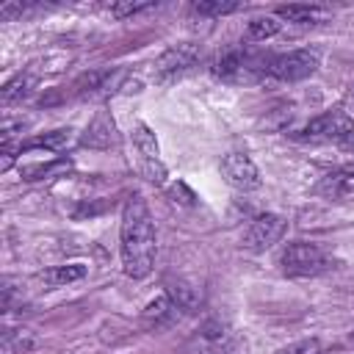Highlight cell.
Returning <instances> with one entry per match:
<instances>
[{
	"label": "cell",
	"mask_w": 354,
	"mask_h": 354,
	"mask_svg": "<svg viewBox=\"0 0 354 354\" xmlns=\"http://www.w3.org/2000/svg\"><path fill=\"white\" fill-rule=\"evenodd\" d=\"M285 235V218L277 213H260L249 221L243 232V249L249 252H266Z\"/></svg>",
	"instance_id": "obj_9"
},
{
	"label": "cell",
	"mask_w": 354,
	"mask_h": 354,
	"mask_svg": "<svg viewBox=\"0 0 354 354\" xmlns=\"http://www.w3.org/2000/svg\"><path fill=\"white\" fill-rule=\"evenodd\" d=\"M86 277V266L83 263H69V266H53V268H44L39 274V279L47 285V288H61V285H69V282H77Z\"/></svg>",
	"instance_id": "obj_14"
},
{
	"label": "cell",
	"mask_w": 354,
	"mask_h": 354,
	"mask_svg": "<svg viewBox=\"0 0 354 354\" xmlns=\"http://www.w3.org/2000/svg\"><path fill=\"white\" fill-rule=\"evenodd\" d=\"M30 91H33V77H30L28 72H19V75H14V77L3 86V91H0V102H3V105L22 102Z\"/></svg>",
	"instance_id": "obj_16"
},
{
	"label": "cell",
	"mask_w": 354,
	"mask_h": 354,
	"mask_svg": "<svg viewBox=\"0 0 354 354\" xmlns=\"http://www.w3.org/2000/svg\"><path fill=\"white\" fill-rule=\"evenodd\" d=\"M147 8H152V3H113V6H108V14L122 19V17H133L138 11H147Z\"/></svg>",
	"instance_id": "obj_22"
},
{
	"label": "cell",
	"mask_w": 354,
	"mask_h": 354,
	"mask_svg": "<svg viewBox=\"0 0 354 354\" xmlns=\"http://www.w3.org/2000/svg\"><path fill=\"white\" fill-rule=\"evenodd\" d=\"M210 72H213V77L227 80V83L260 80V77H266V58L252 55L243 47H227L210 61Z\"/></svg>",
	"instance_id": "obj_2"
},
{
	"label": "cell",
	"mask_w": 354,
	"mask_h": 354,
	"mask_svg": "<svg viewBox=\"0 0 354 354\" xmlns=\"http://www.w3.org/2000/svg\"><path fill=\"white\" fill-rule=\"evenodd\" d=\"M277 354H321V343L315 337H310V340H299L293 346H285Z\"/></svg>",
	"instance_id": "obj_23"
},
{
	"label": "cell",
	"mask_w": 354,
	"mask_h": 354,
	"mask_svg": "<svg viewBox=\"0 0 354 354\" xmlns=\"http://www.w3.org/2000/svg\"><path fill=\"white\" fill-rule=\"evenodd\" d=\"M318 66H321V53L313 50V47H301V50H293V53L266 58V77L296 83V80L310 77Z\"/></svg>",
	"instance_id": "obj_5"
},
{
	"label": "cell",
	"mask_w": 354,
	"mask_h": 354,
	"mask_svg": "<svg viewBox=\"0 0 354 354\" xmlns=\"http://www.w3.org/2000/svg\"><path fill=\"white\" fill-rule=\"evenodd\" d=\"M116 141H119L116 122H113L111 111L100 108L94 113V119L86 124V130L80 136V147H88V149H111Z\"/></svg>",
	"instance_id": "obj_11"
},
{
	"label": "cell",
	"mask_w": 354,
	"mask_h": 354,
	"mask_svg": "<svg viewBox=\"0 0 354 354\" xmlns=\"http://www.w3.org/2000/svg\"><path fill=\"white\" fill-rule=\"evenodd\" d=\"M321 17H324V8H318V6H282V8H277V19L296 22V25H313Z\"/></svg>",
	"instance_id": "obj_17"
},
{
	"label": "cell",
	"mask_w": 354,
	"mask_h": 354,
	"mask_svg": "<svg viewBox=\"0 0 354 354\" xmlns=\"http://www.w3.org/2000/svg\"><path fill=\"white\" fill-rule=\"evenodd\" d=\"M196 61H199V47L191 44V41H183V44L169 47V50L152 64V75H155V80L169 83V80L180 77V75H185Z\"/></svg>",
	"instance_id": "obj_8"
},
{
	"label": "cell",
	"mask_w": 354,
	"mask_h": 354,
	"mask_svg": "<svg viewBox=\"0 0 354 354\" xmlns=\"http://www.w3.org/2000/svg\"><path fill=\"white\" fill-rule=\"evenodd\" d=\"M238 8H241V3H235V0H202V3L191 6V11L199 17H224V14H232Z\"/></svg>",
	"instance_id": "obj_19"
},
{
	"label": "cell",
	"mask_w": 354,
	"mask_h": 354,
	"mask_svg": "<svg viewBox=\"0 0 354 354\" xmlns=\"http://www.w3.org/2000/svg\"><path fill=\"white\" fill-rule=\"evenodd\" d=\"M348 97H351V102H354V86H351V91H348Z\"/></svg>",
	"instance_id": "obj_25"
},
{
	"label": "cell",
	"mask_w": 354,
	"mask_h": 354,
	"mask_svg": "<svg viewBox=\"0 0 354 354\" xmlns=\"http://www.w3.org/2000/svg\"><path fill=\"white\" fill-rule=\"evenodd\" d=\"M169 196H171L174 202H180V205H188V207H191V205H196V194H194L185 183H174V185H171V191H169Z\"/></svg>",
	"instance_id": "obj_24"
},
{
	"label": "cell",
	"mask_w": 354,
	"mask_h": 354,
	"mask_svg": "<svg viewBox=\"0 0 354 354\" xmlns=\"http://www.w3.org/2000/svg\"><path fill=\"white\" fill-rule=\"evenodd\" d=\"M279 268L288 277H318L329 268V257L318 243L310 241H293L279 254Z\"/></svg>",
	"instance_id": "obj_3"
},
{
	"label": "cell",
	"mask_w": 354,
	"mask_h": 354,
	"mask_svg": "<svg viewBox=\"0 0 354 354\" xmlns=\"http://www.w3.org/2000/svg\"><path fill=\"white\" fill-rule=\"evenodd\" d=\"M218 171L238 191H254V188H260V169L243 152H227L221 158V163H218Z\"/></svg>",
	"instance_id": "obj_10"
},
{
	"label": "cell",
	"mask_w": 354,
	"mask_h": 354,
	"mask_svg": "<svg viewBox=\"0 0 354 354\" xmlns=\"http://www.w3.org/2000/svg\"><path fill=\"white\" fill-rule=\"evenodd\" d=\"M166 293H169V299H171L180 310H185V313H191V310H196V307L202 304V293H199V288H194L191 282H183V279H171V282H166Z\"/></svg>",
	"instance_id": "obj_15"
},
{
	"label": "cell",
	"mask_w": 354,
	"mask_h": 354,
	"mask_svg": "<svg viewBox=\"0 0 354 354\" xmlns=\"http://www.w3.org/2000/svg\"><path fill=\"white\" fill-rule=\"evenodd\" d=\"M180 315V307L169 299V293H160V296H155L147 307H144V326H149V329H160V326H169L174 318Z\"/></svg>",
	"instance_id": "obj_13"
},
{
	"label": "cell",
	"mask_w": 354,
	"mask_h": 354,
	"mask_svg": "<svg viewBox=\"0 0 354 354\" xmlns=\"http://www.w3.org/2000/svg\"><path fill=\"white\" fill-rule=\"evenodd\" d=\"M66 141H69V130H53V133H44V136L30 138L28 144H22V149H33V147H44V149H61Z\"/></svg>",
	"instance_id": "obj_21"
},
{
	"label": "cell",
	"mask_w": 354,
	"mask_h": 354,
	"mask_svg": "<svg viewBox=\"0 0 354 354\" xmlns=\"http://www.w3.org/2000/svg\"><path fill=\"white\" fill-rule=\"evenodd\" d=\"M279 30H282V22L277 17H254L249 22V28H246L249 39H254V41H266V39L277 36Z\"/></svg>",
	"instance_id": "obj_18"
},
{
	"label": "cell",
	"mask_w": 354,
	"mask_h": 354,
	"mask_svg": "<svg viewBox=\"0 0 354 354\" xmlns=\"http://www.w3.org/2000/svg\"><path fill=\"white\" fill-rule=\"evenodd\" d=\"M354 136V122L346 111L335 108V111H326L315 119H310L304 127H301V136L304 141H335V144H346L348 138Z\"/></svg>",
	"instance_id": "obj_6"
},
{
	"label": "cell",
	"mask_w": 354,
	"mask_h": 354,
	"mask_svg": "<svg viewBox=\"0 0 354 354\" xmlns=\"http://www.w3.org/2000/svg\"><path fill=\"white\" fill-rule=\"evenodd\" d=\"M351 343H354V332H351Z\"/></svg>",
	"instance_id": "obj_26"
},
{
	"label": "cell",
	"mask_w": 354,
	"mask_h": 354,
	"mask_svg": "<svg viewBox=\"0 0 354 354\" xmlns=\"http://www.w3.org/2000/svg\"><path fill=\"white\" fill-rule=\"evenodd\" d=\"M119 252L122 268L133 279H144L155 266V221L141 194H130L122 207Z\"/></svg>",
	"instance_id": "obj_1"
},
{
	"label": "cell",
	"mask_w": 354,
	"mask_h": 354,
	"mask_svg": "<svg viewBox=\"0 0 354 354\" xmlns=\"http://www.w3.org/2000/svg\"><path fill=\"white\" fill-rule=\"evenodd\" d=\"M235 346H238V337L230 329V324L210 318L183 343L177 354H232Z\"/></svg>",
	"instance_id": "obj_4"
},
{
	"label": "cell",
	"mask_w": 354,
	"mask_h": 354,
	"mask_svg": "<svg viewBox=\"0 0 354 354\" xmlns=\"http://www.w3.org/2000/svg\"><path fill=\"white\" fill-rule=\"evenodd\" d=\"M30 346H33V337H30V332H25V329H11V332L3 335V351H6V354H22V351H28Z\"/></svg>",
	"instance_id": "obj_20"
},
{
	"label": "cell",
	"mask_w": 354,
	"mask_h": 354,
	"mask_svg": "<svg viewBox=\"0 0 354 354\" xmlns=\"http://www.w3.org/2000/svg\"><path fill=\"white\" fill-rule=\"evenodd\" d=\"M315 191L321 196H326V199L348 196L354 191V163H346V166L332 169L326 177H321V183L315 185Z\"/></svg>",
	"instance_id": "obj_12"
},
{
	"label": "cell",
	"mask_w": 354,
	"mask_h": 354,
	"mask_svg": "<svg viewBox=\"0 0 354 354\" xmlns=\"http://www.w3.org/2000/svg\"><path fill=\"white\" fill-rule=\"evenodd\" d=\"M133 147L138 152V171H141V177L147 183H152V185H163L169 171H166V166H163V160L158 155V138H155V133L144 122H138L133 127Z\"/></svg>",
	"instance_id": "obj_7"
}]
</instances>
